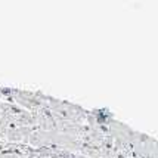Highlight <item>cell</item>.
Segmentation results:
<instances>
[{
  "instance_id": "cell-1",
  "label": "cell",
  "mask_w": 158,
  "mask_h": 158,
  "mask_svg": "<svg viewBox=\"0 0 158 158\" xmlns=\"http://www.w3.org/2000/svg\"><path fill=\"white\" fill-rule=\"evenodd\" d=\"M9 129V123H7V120L5 117H2L0 115V136L2 138H5L3 135H5V131Z\"/></svg>"
},
{
  "instance_id": "cell-2",
  "label": "cell",
  "mask_w": 158,
  "mask_h": 158,
  "mask_svg": "<svg viewBox=\"0 0 158 158\" xmlns=\"http://www.w3.org/2000/svg\"><path fill=\"white\" fill-rule=\"evenodd\" d=\"M19 158H27V157H19Z\"/></svg>"
}]
</instances>
